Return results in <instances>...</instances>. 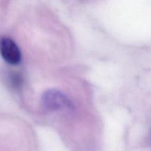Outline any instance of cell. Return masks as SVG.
<instances>
[{"instance_id": "3", "label": "cell", "mask_w": 151, "mask_h": 151, "mask_svg": "<svg viewBox=\"0 0 151 151\" xmlns=\"http://www.w3.org/2000/svg\"><path fill=\"white\" fill-rule=\"evenodd\" d=\"M10 82H11L12 85L16 88L20 87L22 83V78L21 75L18 73H12L10 77Z\"/></svg>"}, {"instance_id": "2", "label": "cell", "mask_w": 151, "mask_h": 151, "mask_svg": "<svg viewBox=\"0 0 151 151\" xmlns=\"http://www.w3.org/2000/svg\"><path fill=\"white\" fill-rule=\"evenodd\" d=\"M0 55L4 61L10 65H17L22 59L21 51L17 44L10 38H0Z\"/></svg>"}, {"instance_id": "1", "label": "cell", "mask_w": 151, "mask_h": 151, "mask_svg": "<svg viewBox=\"0 0 151 151\" xmlns=\"http://www.w3.org/2000/svg\"><path fill=\"white\" fill-rule=\"evenodd\" d=\"M42 104L45 109L54 111L69 107L70 102L60 91L57 90H49L43 95Z\"/></svg>"}]
</instances>
